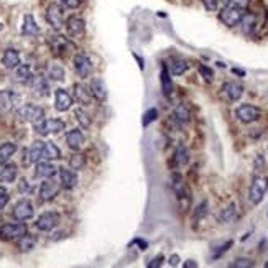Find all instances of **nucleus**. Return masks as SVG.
I'll list each match as a JSON object with an SVG mask.
<instances>
[{
    "label": "nucleus",
    "instance_id": "f257e3e1",
    "mask_svg": "<svg viewBox=\"0 0 268 268\" xmlns=\"http://www.w3.org/2000/svg\"><path fill=\"white\" fill-rule=\"evenodd\" d=\"M171 188H173V191L176 194V198H178L181 211L186 212L189 209V206H191L193 196H191V189H189L185 178H183L180 173H173V176H171Z\"/></svg>",
    "mask_w": 268,
    "mask_h": 268
},
{
    "label": "nucleus",
    "instance_id": "f03ea898",
    "mask_svg": "<svg viewBox=\"0 0 268 268\" xmlns=\"http://www.w3.org/2000/svg\"><path fill=\"white\" fill-rule=\"evenodd\" d=\"M48 47L53 51L55 56H68L69 53H74V43L71 41V38L64 36L61 33H53L48 38Z\"/></svg>",
    "mask_w": 268,
    "mask_h": 268
},
{
    "label": "nucleus",
    "instance_id": "7ed1b4c3",
    "mask_svg": "<svg viewBox=\"0 0 268 268\" xmlns=\"http://www.w3.org/2000/svg\"><path fill=\"white\" fill-rule=\"evenodd\" d=\"M15 117L22 122L36 123L44 119V110L40 106H35V104H23L15 110Z\"/></svg>",
    "mask_w": 268,
    "mask_h": 268
},
{
    "label": "nucleus",
    "instance_id": "20e7f679",
    "mask_svg": "<svg viewBox=\"0 0 268 268\" xmlns=\"http://www.w3.org/2000/svg\"><path fill=\"white\" fill-rule=\"evenodd\" d=\"M44 18L51 28L55 31H60L64 27V7L58 2H51L47 10H44Z\"/></svg>",
    "mask_w": 268,
    "mask_h": 268
},
{
    "label": "nucleus",
    "instance_id": "39448f33",
    "mask_svg": "<svg viewBox=\"0 0 268 268\" xmlns=\"http://www.w3.org/2000/svg\"><path fill=\"white\" fill-rule=\"evenodd\" d=\"M64 28L71 40H82L86 36V22L79 15H71L64 22Z\"/></svg>",
    "mask_w": 268,
    "mask_h": 268
},
{
    "label": "nucleus",
    "instance_id": "423d86ee",
    "mask_svg": "<svg viewBox=\"0 0 268 268\" xmlns=\"http://www.w3.org/2000/svg\"><path fill=\"white\" fill-rule=\"evenodd\" d=\"M73 68H74V73L81 77V79H87V77L93 76L94 73V66H93V61H91V58L79 51V53H76L73 56Z\"/></svg>",
    "mask_w": 268,
    "mask_h": 268
},
{
    "label": "nucleus",
    "instance_id": "0eeeda50",
    "mask_svg": "<svg viewBox=\"0 0 268 268\" xmlns=\"http://www.w3.org/2000/svg\"><path fill=\"white\" fill-rule=\"evenodd\" d=\"M66 128V123L61 119H43L40 122L33 123V130L41 137H47L51 133H60Z\"/></svg>",
    "mask_w": 268,
    "mask_h": 268
},
{
    "label": "nucleus",
    "instance_id": "6e6552de",
    "mask_svg": "<svg viewBox=\"0 0 268 268\" xmlns=\"http://www.w3.org/2000/svg\"><path fill=\"white\" fill-rule=\"evenodd\" d=\"M247 10H242V9H237V7H232V5H226V7H222L219 10V20L226 25L229 28H234L237 27L240 23L242 17L245 15Z\"/></svg>",
    "mask_w": 268,
    "mask_h": 268
},
{
    "label": "nucleus",
    "instance_id": "1a4fd4ad",
    "mask_svg": "<svg viewBox=\"0 0 268 268\" xmlns=\"http://www.w3.org/2000/svg\"><path fill=\"white\" fill-rule=\"evenodd\" d=\"M268 191V178L266 176H257L248 189V199H250L252 204H260L263 201L265 194Z\"/></svg>",
    "mask_w": 268,
    "mask_h": 268
},
{
    "label": "nucleus",
    "instance_id": "9d476101",
    "mask_svg": "<svg viewBox=\"0 0 268 268\" xmlns=\"http://www.w3.org/2000/svg\"><path fill=\"white\" fill-rule=\"evenodd\" d=\"M23 234H27V226L20 220L0 226V239L2 240H17V239H20Z\"/></svg>",
    "mask_w": 268,
    "mask_h": 268
},
{
    "label": "nucleus",
    "instance_id": "9b49d317",
    "mask_svg": "<svg viewBox=\"0 0 268 268\" xmlns=\"http://www.w3.org/2000/svg\"><path fill=\"white\" fill-rule=\"evenodd\" d=\"M235 117L242 123H253L261 117V110L257 106H252V104H242L235 109Z\"/></svg>",
    "mask_w": 268,
    "mask_h": 268
},
{
    "label": "nucleus",
    "instance_id": "f8f14e48",
    "mask_svg": "<svg viewBox=\"0 0 268 268\" xmlns=\"http://www.w3.org/2000/svg\"><path fill=\"white\" fill-rule=\"evenodd\" d=\"M12 215H14V219L25 222L35 215V207L30 199H20L12 209Z\"/></svg>",
    "mask_w": 268,
    "mask_h": 268
},
{
    "label": "nucleus",
    "instance_id": "ddd939ff",
    "mask_svg": "<svg viewBox=\"0 0 268 268\" xmlns=\"http://www.w3.org/2000/svg\"><path fill=\"white\" fill-rule=\"evenodd\" d=\"M58 224H60V214L53 212V211L43 212L35 222L36 229H38V231H41V232H51L55 227H58Z\"/></svg>",
    "mask_w": 268,
    "mask_h": 268
},
{
    "label": "nucleus",
    "instance_id": "4468645a",
    "mask_svg": "<svg viewBox=\"0 0 268 268\" xmlns=\"http://www.w3.org/2000/svg\"><path fill=\"white\" fill-rule=\"evenodd\" d=\"M60 189H61L60 181H55L53 178L43 180L41 186H40V199L43 202L53 201L58 196V193H60Z\"/></svg>",
    "mask_w": 268,
    "mask_h": 268
},
{
    "label": "nucleus",
    "instance_id": "2eb2a0df",
    "mask_svg": "<svg viewBox=\"0 0 268 268\" xmlns=\"http://www.w3.org/2000/svg\"><path fill=\"white\" fill-rule=\"evenodd\" d=\"M220 93L229 102H237L244 96V86L239 82H224L220 87Z\"/></svg>",
    "mask_w": 268,
    "mask_h": 268
},
{
    "label": "nucleus",
    "instance_id": "dca6fc26",
    "mask_svg": "<svg viewBox=\"0 0 268 268\" xmlns=\"http://www.w3.org/2000/svg\"><path fill=\"white\" fill-rule=\"evenodd\" d=\"M17 102V94H14L9 89H2L0 91V117H5L10 114L15 107Z\"/></svg>",
    "mask_w": 268,
    "mask_h": 268
},
{
    "label": "nucleus",
    "instance_id": "f3484780",
    "mask_svg": "<svg viewBox=\"0 0 268 268\" xmlns=\"http://www.w3.org/2000/svg\"><path fill=\"white\" fill-rule=\"evenodd\" d=\"M89 91H91V94H93V99H96L97 102H106L107 101V96H109L107 86L101 77H93V79H91Z\"/></svg>",
    "mask_w": 268,
    "mask_h": 268
},
{
    "label": "nucleus",
    "instance_id": "a211bd4d",
    "mask_svg": "<svg viewBox=\"0 0 268 268\" xmlns=\"http://www.w3.org/2000/svg\"><path fill=\"white\" fill-rule=\"evenodd\" d=\"M73 107V97L69 96L66 89H56L55 91V109L58 112H68Z\"/></svg>",
    "mask_w": 268,
    "mask_h": 268
},
{
    "label": "nucleus",
    "instance_id": "6ab92c4d",
    "mask_svg": "<svg viewBox=\"0 0 268 268\" xmlns=\"http://www.w3.org/2000/svg\"><path fill=\"white\" fill-rule=\"evenodd\" d=\"M60 174V185L63 189H74L77 186V174L71 168H58Z\"/></svg>",
    "mask_w": 268,
    "mask_h": 268
},
{
    "label": "nucleus",
    "instance_id": "aec40b11",
    "mask_svg": "<svg viewBox=\"0 0 268 268\" xmlns=\"http://www.w3.org/2000/svg\"><path fill=\"white\" fill-rule=\"evenodd\" d=\"M58 173V168L51 163L50 160H40L35 166V176L41 180L55 178V174Z\"/></svg>",
    "mask_w": 268,
    "mask_h": 268
},
{
    "label": "nucleus",
    "instance_id": "412c9836",
    "mask_svg": "<svg viewBox=\"0 0 268 268\" xmlns=\"http://www.w3.org/2000/svg\"><path fill=\"white\" fill-rule=\"evenodd\" d=\"M73 94H74V101L79 102L81 106H89L93 102V94H91L89 86H84L81 82H76L73 86Z\"/></svg>",
    "mask_w": 268,
    "mask_h": 268
},
{
    "label": "nucleus",
    "instance_id": "4be33fe9",
    "mask_svg": "<svg viewBox=\"0 0 268 268\" xmlns=\"http://www.w3.org/2000/svg\"><path fill=\"white\" fill-rule=\"evenodd\" d=\"M17 174H18V168L15 163H2L0 165V185H4V183H14L17 180Z\"/></svg>",
    "mask_w": 268,
    "mask_h": 268
},
{
    "label": "nucleus",
    "instance_id": "5701e85b",
    "mask_svg": "<svg viewBox=\"0 0 268 268\" xmlns=\"http://www.w3.org/2000/svg\"><path fill=\"white\" fill-rule=\"evenodd\" d=\"M43 150H44V142L43 140H35L31 143V147L27 150V158L25 161L27 163H38L40 160H43Z\"/></svg>",
    "mask_w": 268,
    "mask_h": 268
},
{
    "label": "nucleus",
    "instance_id": "b1692460",
    "mask_svg": "<svg viewBox=\"0 0 268 268\" xmlns=\"http://www.w3.org/2000/svg\"><path fill=\"white\" fill-rule=\"evenodd\" d=\"M20 53L15 48H7L2 55V64L7 69H15L20 64Z\"/></svg>",
    "mask_w": 268,
    "mask_h": 268
},
{
    "label": "nucleus",
    "instance_id": "393cba45",
    "mask_svg": "<svg viewBox=\"0 0 268 268\" xmlns=\"http://www.w3.org/2000/svg\"><path fill=\"white\" fill-rule=\"evenodd\" d=\"M240 27H242V31H244V35H252L255 30H257V25H258V18L255 14L252 12H245V15L242 17L240 20Z\"/></svg>",
    "mask_w": 268,
    "mask_h": 268
},
{
    "label": "nucleus",
    "instance_id": "a878e982",
    "mask_svg": "<svg viewBox=\"0 0 268 268\" xmlns=\"http://www.w3.org/2000/svg\"><path fill=\"white\" fill-rule=\"evenodd\" d=\"M22 35L23 36H36V35H40V27H38L35 17L31 15V14H27V15L23 17Z\"/></svg>",
    "mask_w": 268,
    "mask_h": 268
},
{
    "label": "nucleus",
    "instance_id": "bb28decb",
    "mask_svg": "<svg viewBox=\"0 0 268 268\" xmlns=\"http://www.w3.org/2000/svg\"><path fill=\"white\" fill-rule=\"evenodd\" d=\"M66 143L68 147L73 150V152H77V150H81L82 145H84V135L79 128H73L69 130L66 133Z\"/></svg>",
    "mask_w": 268,
    "mask_h": 268
},
{
    "label": "nucleus",
    "instance_id": "cd10ccee",
    "mask_svg": "<svg viewBox=\"0 0 268 268\" xmlns=\"http://www.w3.org/2000/svg\"><path fill=\"white\" fill-rule=\"evenodd\" d=\"M171 117H173V120L176 123H180V125H186V123L191 122V110H189V107L185 106V104H178V106L174 107Z\"/></svg>",
    "mask_w": 268,
    "mask_h": 268
},
{
    "label": "nucleus",
    "instance_id": "c85d7f7f",
    "mask_svg": "<svg viewBox=\"0 0 268 268\" xmlns=\"http://www.w3.org/2000/svg\"><path fill=\"white\" fill-rule=\"evenodd\" d=\"M30 84H31V89H33L35 94L41 96V97L50 96V84L43 76H33V79L30 81Z\"/></svg>",
    "mask_w": 268,
    "mask_h": 268
},
{
    "label": "nucleus",
    "instance_id": "c756f323",
    "mask_svg": "<svg viewBox=\"0 0 268 268\" xmlns=\"http://www.w3.org/2000/svg\"><path fill=\"white\" fill-rule=\"evenodd\" d=\"M160 81H161V89H163V94H165L168 99L171 97L173 94V81H171V74H169V71L166 66L161 68V73H160Z\"/></svg>",
    "mask_w": 268,
    "mask_h": 268
},
{
    "label": "nucleus",
    "instance_id": "7c9ffc66",
    "mask_svg": "<svg viewBox=\"0 0 268 268\" xmlns=\"http://www.w3.org/2000/svg\"><path fill=\"white\" fill-rule=\"evenodd\" d=\"M15 71V81L22 82V84H27L33 79V73H31V68L30 64H18V66L14 69Z\"/></svg>",
    "mask_w": 268,
    "mask_h": 268
},
{
    "label": "nucleus",
    "instance_id": "2f4dec72",
    "mask_svg": "<svg viewBox=\"0 0 268 268\" xmlns=\"http://www.w3.org/2000/svg\"><path fill=\"white\" fill-rule=\"evenodd\" d=\"M235 217H237V206L235 202H231L229 206H226L222 211L217 214V220L222 222V224H227V222H232Z\"/></svg>",
    "mask_w": 268,
    "mask_h": 268
},
{
    "label": "nucleus",
    "instance_id": "473e14b6",
    "mask_svg": "<svg viewBox=\"0 0 268 268\" xmlns=\"http://www.w3.org/2000/svg\"><path fill=\"white\" fill-rule=\"evenodd\" d=\"M173 163H174V166H178V168L186 166L189 163V152L185 145H178V148H176L174 156H173Z\"/></svg>",
    "mask_w": 268,
    "mask_h": 268
},
{
    "label": "nucleus",
    "instance_id": "72a5a7b5",
    "mask_svg": "<svg viewBox=\"0 0 268 268\" xmlns=\"http://www.w3.org/2000/svg\"><path fill=\"white\" fill-rule=\"evenodd\" d=\"M35 245H36V239L28 232L23 234L20 239H17V247L20 252H30L31 248H35Z\"/></svg>",
    "mask_w": 268,
    "mask_h": 268
},
{
    "label": "nucleus",
    "instance_id": "f704fd0d",
    "mask_svg": "<svg viewBox=\"0 0 268 268\" xmlns=\"http://www.w3.org/2000/svg\"><path fill=\"white\" fill-rule=\"evenodd\" d=\"M61 158V150L58 148L53 142H44V150H43V160H60Z\"/></svg>",
    "mask_w": 268,
    "mask_h": 268
},
{
    "label": "nucleus",
    "instance_id": "c9c22d12",
    "mask_svg": "<svg viewBox=\"0 0 268 268\" xmlns=\"http://www.w3.org/2000/svg\"><path fill=\"white\" fill-rule=\"evenodd\" d=\"M15 153H17L15 143H12V142L2 143V145H0V165H2V163H7Z\"/></svg>",
    "mask_w": 268,
    "mask_h": 268
},
{
    "label": "nucleus",
    "instance_id": "e433bc0d",
    "mask_svg": "<svg viewBox=\"0 0 268 268\" xmlns=\"http://www.w3.org/2000/svg\"><path fill=\"white\" fill-rule=\"evenodd\" d=\"M188 68H189V64L185 60H173L169 63L168 71L171 76H183L188 71Z\"/></svg>",
    "mask_w": 268,
    "mask_h": 268
},
{
    "label": "nucleus",
    "instance_id": "4c0bfd02",
    "mask_svg": "<svg viewBox=\"0 0 268 268\" xmlns=\"http://www.w3.org/2000/svg\"><path fill=\"white\" fill-rule=\"evenodd\" d=\"M86 166V155L79 153V150L74 152L69 158V168L74 169V171H81V169Z\"/></svg>",
    "mask_w": 268,
    "mask_h": 268
},
{
    "label": "nucleus",
    "instance_id": "58836bf2",
    "mask_svg": "<svg viewBox=\"0 0 268 268\" xmlns=\"http://www.w3.org/2000/svg\"><path fill=\"white\" fill-rule=\"evenodd\" d=\"M207 212H209V204H207V201H201L199 204L193 209L191 220H193V222H199V220H202V219L206 217Z\"/></svg>",
    "mask_w": 268,
    "mask_h": 268
},
{
    "label": "nucleus",
    "instance_id": "ea45409f",
    "mask_svg": "<svg viewBox=\"0 0 268 268\" xmlns=\"http://www.w3.org/2000/svg\"><path fill=\"white\" fill-rule=\"evenodd\" d=\"M64 68L58 63H51L48 66V77L53 81H63L64 79Z\"/></svg>",
    "mask_w": 268,
    "mask_h": 268
},
{
    "label": "nucleus",
    "instance_id": "a19ab883",
    "mask_svg": "<svg viewBox=\"0 0 268 268\" xmlns=\"http://www.w3.org/2000/svg\"><path fill=\"white\" fill-rule=\"evenodd\" d=\"M74 117H76V120L79 122L81 128H89L91 123H93V120H91L89 114H87L84 109H81V107H76V109H74Z\"/></svg>",
    "mask_w": 268,
    "mask_h": 268
},
{
    "label": "nucleus",
    "instance_id": "79ce46f5",
    "mask_svg": "<svg viewBox=\"0 0 268 268\" xmlns=\"http://www.w3.org/2000/svg\"><path fill=\"white\" fill-rule=\"evenodd\" d=\"M156 119H158V109H155V107H152V109H148L145 114H143V119H142V125L143 127H148L150 123L152 122H155Z\"/></svg>",
    "mask_w": 268,
    "mask_h": 268
},
{
    "label": "nucleus",
    "instance_id": "37998d69",
    "mask_svg": "<svg viewBox=\"0 0 268 268\" xmlns=\"http://www.w3.org/2000/svg\"><path fill=\"white\" fill-rule=\"evenodd\" d=\"M255 263H253V260L252 258H244V257H240L237 260H234L231 265V268H252Z\"/></svg>",
    "mask_w": 268,
    "mask_h": 268
},
{
    "label": "nucleus",
    "instance_id": "c03bdc74",
    "mask_svg": "<svg viewBox=\"0 0 268 268\" xmlns=\"http://www.w3.org/2000/svg\"><path fill=\"white\" fill-rule=\"evenodd\" d=\"M234 245V240H227V242H224V244H222L220 247H217L215 248V252L212 253V260H217V258H220L222 255H224L229 248H231Z\"/></svg>",
    "mask_w": 268,
    "mask_h": 268
},
{
    "label": "nucleus",
    "instance_id": "a18cd8bd",
    "mask_svg": "<svg viewBox=\"0 0 268 268\" xmlns=\"http://www.w3.org/2000/svg\"><path fill=\"white\" fill-rule=\"evenodd\" d=\"M198 71H199V74L204 77L206 81H209L211 82L212 79H214V73H212V69L209 68V66H206V64H198Z\"/></svg>",
    "mask_w": 268,
    "mask_h": 268
},
{
    "label": "nucleus",
    "instance_id": "49530a36",
    "mask_svg": "<svg viewBox=\"0 0 268 268\" xmlns=\"http://www.w3.org/2000/svg\"><path fill=\"white\" fill-rule=\"evenodd\" d=\"M9 201H10V194L7 191V188L0 186V211H4L5 206L9 204Z\"/></svg>",
    "mask_w": 268,
    "mask_h": 268
},
{
    "label": "nucleus",
    "instance_id": "de8ad7c7",
    "mask_svg": "<svg viewBox=\"0 0 268 268\" xmlns=\"http://www.w3.org/2000/svg\"><path fill=\"white\" fill-rule=\"evenodd\" d=\"M60 4L63 5L64 9H69V10H76L81 7L82 0H60Z\"/></svg>",
    "mask_w": 268,
    "mask_h": 268
},
{
    "label": "nucleus",
    "instance_id": "09e8293b",
    "mask_svg": "<svg viewBox=\"0 0 268 268\" xmlns=\"http://www.w3.org/2000/svg\"><path fill=\"white\" fill-rule=\"evenodd\" d=\"M227 5H232V7H237L242 10H248V7H250V0H229Z\"/></svg>",
    "mask_w": 268,
    "mask_h": 268
},
{
    "label": "nucleus",
    "instance_id": "8fccbe9b",
    "mask_svg": "<svg viewBox=\"0 0 268 268\" xmlns=\"http://www.w3.org/2000/svg\"><path fill=\"white\" fill-rule=\"evenodd\" d=\"M201 4L204 5V9H206L207 12L219 10V9H217V4H215V0H201Z\"/></svg>",
    "mask_w": 268,
    "mask_h": 268
},
{
    "label": "nucleus",
    "instance_id": "3c124183",
    "mask_svg": "<svg viewBox=\"0 0 268 268\" xmlns=\"http://www.w3.org/2000/svg\"><path fill=\"white\" fill-rule=\"evenodd\" d=\"M163 261H165V257H163V255H156V257L148 263V268H160L163 265Z\"/></svg>",
    "mask_w": 268,
    "mask_h": 268
},
{
    "label": "nucleus",
    "instance_id": "603ef678",
    "mask_svg": "<svg viewBox=\"0 0 268 268\" xmlns=\"http://www.w3.org/2000/svg\"><path fill=\"white\" fill-rule=\"evenodd\" d=\"M180 261H181V258H180V255H178V253H174V255H171V257L168 258V263L171 265V266H178V265H180Z\"/></svg>",
    "mask_w": 268,
    "mask_h": 268
},
{
    "label": "nucleus",
    "instance_id": "864d4df0",
    "mask_svg": "<svg viewBox=\"0 0 268 268\" xmlns=\"http://www.w3.org/2000/svg\"><path fill=\"white\" fill-rule=\"evenodd\" d=\"M183 266H185V268H198V261H194V260H186L185 263H183Z\"/></svg>",
    "mask_w": 268,
    "mask_h": 268
},
{
    "label": "nucleus",
    "instance_id": "5fc2aeb1",
    "mask_svg": "<svg viewBox=\"0 0 268 268\" xmlns=\"http://www.w3.org/2000/svg\"><path fill=\"white\" fill-rule=\"evenodd\" d=\"M18 189H20L22 193H25L28 189V183H27V180H20V185H18Z\"/></svg>",
    "mask_w": 268,
    "mask_h": 268
},
{
    "label": "nucleus",
    "instance_id": "6e6d98bb",
    "mask_svg": "<svg viewBox=\"0 0 268 268\" xmlns=\"http://www.w3.org/2000/svg\"><path fill=\"white\" fill-rule=\"evenodd\" d=\"M215 4H217V9L220 10L222 7H226V5L229 4V0H215Z\"/></svg>",
    "mask_w": 268,
    "mask_h": 268
},
{
    "label": "nucleus",
    "instance_id": "4d7b16f0",
    "mask_svg": "<svg viewBox=\"0 0 268 268\" xmlns=\"http://www.w3.org/2000/svg\"><path fill=\"white\" fill-rule=\"evenodd\" d=\"M232 73H234V74H239V76H245V71L237 69V68H234V69H232Z\"/></svg>",
    "mask_w": 268,
    "mask_h": 268
},
{
    "label": "nucleus",
    "instance_id": "13d9d810",
    "mask_svg": "<svg viewBox=\"0 0 268 268\" xmlns=\"http://www.w3.org/2000/svg\"><path fill=\"white\" fill-rule=\"evenodd\" d=\"M133 56H135V60L139 61V66H140V69H143V60H142V58L137 56V55H133Z\"/></svg>",
    "mask_w": 268,
    "mask_h": 268
},
{
    "label": "nucleus",
    "instance_id": "bf43d9fd",
    "mask_svg": "<svg viewBox=\"0 0 268 268\" xmlns=\"http://www.w3.org/2000/svg\"><path fill=\"white\" fill-rule=\"evenodd\" d=\"M2 28H4V25H2V23H0V31H2Z\"/></svg>",
    "mask_w": 268,
    "mask_h": 268
},
{
    "label": "nucleus",
    "instance_id": "052dcab7",
    "mask_svg": "<svg viewBox=\"0 0 268 268\" xmlns=\"http://www.w3.org/2000/svg\"><path fill=\"white\" fill-rule=\"evenodd\" d=\"M266 266H268V261H266Z\"/></svg>",
    "mask_w": 268,
    "mask_h": 268
},
{
    "label": "nucleus",
    "instance_id": "680f3d73",
    "mask_svg": "<svg viewBox=\"0 0 268 268\" xmlns=\"http://www.w3.org/2000/svg\"><path fill=\"white\" fill-rule=\"evenodd\" d=\"M82 2H84V0H82Z\"/></svg>",
    "mask_w": 268,
    "mask_h": 268
}]
</instances>
